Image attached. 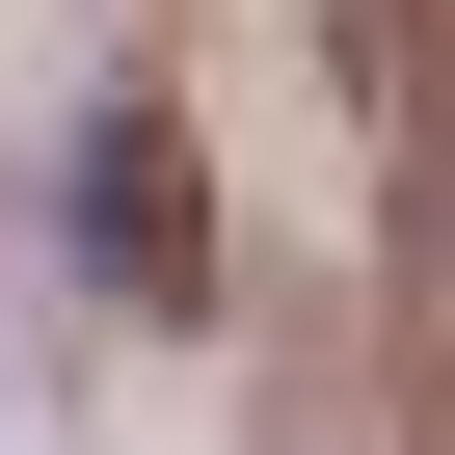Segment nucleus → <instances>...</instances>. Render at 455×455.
<instances>
[{"mask_svg": "<svg viewBox=\"0 0 455 455\" xmlns=\"http://www.w3.org/2000/svg\"><path fill=\"white\" fill-rule=\"evenodd\" d=\"M81 268H108V295H214V214H188V134H161V108L81 134Z\"/></svg>", "mask_w": 455, "mask_h": 455, "instance_id": "f257e3e1", "label": "nucleus"}]
</instances>
